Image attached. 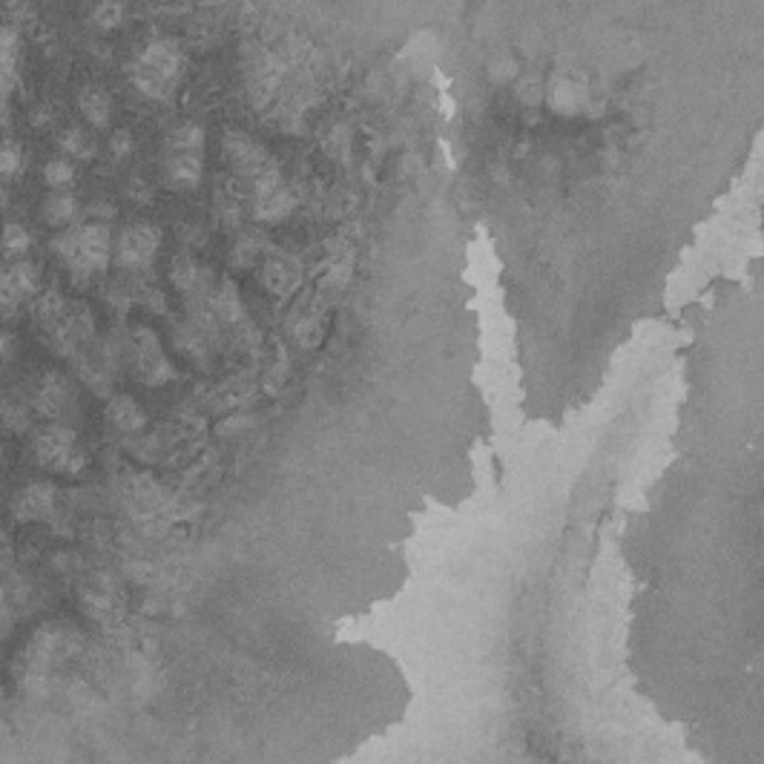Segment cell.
<instances>
[{
  "label": "cell",
  "mask_w": 764,
  "mask_h": 764,
  "mask_svg": "<svg viewBox=\"0 0 764 764\" xmlns=\"http://www.w3.org/2000/svg\"><path fill=\"white\" fill-rule=\"evenodd\" d=\"M448 171L497 262L526 423L564 429L764 135V0H437Z\"/></svg>",
  "instance_id": "cell-1"
},
{
  "label": "cell",
  "mask_w": 764,
  "mask_h": 764,
  "mask_svg": "<svg viewBox=\"0 0 764 764\" xmlns=\"http://www.w3.org/2000/svg\"><path fill=\"white\" fill-rule=\"evenodd\" d=\"M670 461L621 529L647 704L699 764H764V308L681 371Z\"/></svg>",
  "instance_id": "cell-2"
},
{
  "label": "cell",
  "mask_w": 764,
  "mask_h": 764,
  "mask_svg": "<svg viewBox=\"0 0 764 764\" xmlns=\"http://www.w3.org/2000/svg\"><path fill=\"white\" fill-rule=\"evenodd\" d=\"M185 72V55L182 47L171 38L147 43V50L138 55L133 66V84L142 95L153 101H173L176 86Z\"/></svg>",
  "instance_id": "cell-3"
},
{
  "label": "cell",
  "mask_w": 764,
  "mask_h": 764,
  "mask_svg": "<svg viewBox=\"0 0 764 764\" xmlns=\"http://www.w3.org/2000/svg\"><path fill=\"white\" fill-rule=\"evenodd\" d=\"M113 262V236L104 221L75 227V254L66 265L75 277H99Z\"/></svg>",
  "instance_id": "cell-4"
},
{
  "label": "cell",
  "mask_w": 764,
  "mask_h": 764,
  "mask_svg": "<svg viewBox=\"0 0 764 764\" xmlns=\"http://www.w3.org/2000/svg\"><path fill=\"white\" fill-rule=\"evenodd\" d=\"M158 230L149 225H133L115 241V259L121 270H144L158 250Z\"/></svg>",
  "instance_id": "cell-5"
},
{
  "label": "cell",
  "mask_w": 764,
  "mask_h": 764,
  "mask_svg": "<svg viewBox=\"0 0 764 764\" xmlns=\"http://www.w3.org/2000/svg\"><path fill=\"white\" fill-rule=\"evenodd\" d=\"M221 147H225V156L230 158V164H234L236 171L245 173V176H250V178H256L259 173L273 167L268 153H265V149L259 147L254 138H248L245 133H227L225 138H221Z\"/></svg>",
  "instance_id": "cell-6"
},
{
  "label": "cell",
  "mask_w": 764,
  "mask_h": 764,
  "mask_svg": "<svg viewBox=\"0 0 764 764\" xmlns=\"http://www.w3.org/2000/svg\"><path fill=\"white\" fill-rule=\"evenodd\" d=\"M262 285L273 297H293L299 290V285H302V265H299L293 256H277V259H270V262L265 265Z\"/></svg>",
  "instance_id": "cell-7"
},
{
  "label": "cell",
  "mask_w": 764,
  "mask_h": 764,
  "mask_svg": "<svg viewBox=\"0 0 764 764\" xmlns=\"http://www.w3.org/2000/svg\"><path fill=\"white\" fill-rule=\"evenodd\" d=\"M167 182L182 190H196L202 182V158L198 153H173L167 158Z\"/></svg>",
  "instance_id": "cell-8"
},
{
  "label": "cell",
  "mask_w": 764,
  "mask_h": 764,
  "mask_svg": "<svg viewBox=\"0 0 764 764\" xmlns=\"http://www.w3.org/2000/svg\"><path fill=\"white\" fill-rule=\"evenodd\" d=\"M79 110L84 113V118L90 121V127L106 130L110 127V118H113V101L110 95L101 93V90H84L79 95Z\"/></svg>",
  "instance_id": "cell-9"
},
{
  "label": "cell",
  "mask_w": 764,
  "mask_h": 764,
  "mask_svg": "<svg viewBox=\"0 0 764 764\" xmlns=\"http://www.w3.org/2000/svg\"><path fill=\"white\" fill-rule=\"evenodd\" d=\"M213 313L221 322H241L245 319V304H241L239 290L230 279H225L219 288L213 290Z\"/></svg>",
  "instance_id": "cell-10"
},
{
  "label": "cell",
  "mask_w": 764,
  "mask_h": 764,
  "mask_svg": "<svg viewBox=\"0 0 764 764\" xmlns=\"http://www.w3.org/2000/svg\"><path fill=\"white\" fill-rule=\"evenodd\" d=\"M75 213H79V202H75V196H72L70 190L52 193L41 207L43 221L52 227H66L72 219H75Z\"/></svg>",
  "instance_id": "cell-11"
},
{
  "label": "cell",
  "mask_w": 764,
  "mask_h": 764,
  "mask_svg": "<svg viewBox=\"0 0 764 764\" xmlns=\"http://www.w3.org/2000/svg\"><path fill=\"white\" fill-rule=\"evenodd\" d=\"M18 55H21V43H18V32L12 27H0V81L14 79V66H18Z\"/></svg>",
  "instance_id": "cell-12"
},
{
  "label": "cell",
  "mask_w": 764,
  "mask_h": 764,
  "mask_svg": "<svg viewBox=\"0 0 764 764\" xmlns=\"http://www.w3.org/2000/svg\"><path fill=\"white\" fill-rule=\"evenodd\" d=\"M167 144H171L173 153H202L205 130L196 127V124H182V127H176L167 135Z\"/></svg>",
  "instance_id": "cell-13"
},
{
  "label": "cell",
  "mask_w": 764,
  "mask_h": 764,
  "mask_svg": "<svg viewBox=\"0 0 764 764\" xmlns=\"http://www.w3.org/2000/svg\"><path fill=\"white\" fill-rule=\"evenodd\" d=\"M72 182H75V167H72V162H66V158H52V162H47V167H43V185L50 187L52 193L70 190Z\"/></svg>",
  "instance_id": "cell-14"
},
{
  "label": "cell",
  "mask_w": 764,
  "mask_h": 764,
  "mask_svg": "<svg viewBox=\"0 0 764 764\" xmlns=\"http://www.w3.org/2000/svg\"><path fill=\"white\" fill-rule=\"evenodd\" d=\"M61 149H64L70 158H93L95 156V144L93 138L79 127H70L61 138H58Z\"/></svg>",
  "instance_id": "cell-15"
},
{
  "label": "cell",
  "mask_w": 764,
  "mask_h": 764,
  "mask_svg": "<svg viewBox=\"0 0 764 764\" xmlns=\"http://www.w3.org/2000/svg\"><path fill=\"white\" fill-rule=\"evenodd\" d=\"M171 277H173V285H176L182 293H193V290L202 285V273H198V268L193 265L190 256H176Z\"/></svg>",
  "instance_id": "cell-16"
},
{
  "label": "cell",
  "mask_w": 764,
  "mask_h": 764,
  "mask_svg": "<svg viewBox=\"0 0 764 764\" xmlns=\"http://www.w3.org/2000/svg\"><path fill=\"white\" fill-rule=\"evenodd\" d=\"M0 245H3V254L12 256V259H21L32 248V236H29L27 227L7 225L3 227V236H0Z\"/></svg>",
  "instance_id": "cell-17"
},
{
  "label": "cell",
  "mask_w": 764,
  "mask_h": 764,
  "mask_svg": "<svg viewBox=\"0 0 764 764\" xmlns=\"http://www.w3.org/2000/svg\"><path fill=\"white\" fill-rule=\"evenodd\" d=\"M121 21H124V3L121 0H101L99 7H95L93 12V23L99 29H115L121 27Z\"/></svg>",
  "instance_id": "cell-18"
},
{
  "label": "cell",
  "mask_w": 764,
  "mask_h": 764,
  "mask_svg": "<svg viewBox=\"0 0 764 764\" xmlns=\"http://www.w3.org/2000/svg\"><path fill=\"white\" fill-rule=\"evenodd\" d=\"M259 248H262V236L259 234H241V239L236 241V250H234V265L236 268H250L256 259V254H259Z\"/></svg>",
  "instance_id": "cell-19"
},
{
  "label": "cell",
  "mask_w": 764,
  "mask_h": 764,
  "mask_svg": "<svg viewBox=\"0 0 764 764\" xmlns=\"http://www.w3.org/2000/svg\"><path fill=\"white\" fill-rule=\"evenodd\" d=\"M21 171V153L12 147V144H3L0 147V176H14Z\"/></svg>",
  "instance_id": "cell-20"
},
{
  "label": "cell",
  "mask_w": 764,
  "mask_h": 764,
  "mask_svg": "<svg viewBox=\"0 0 764 764\" xmlns=\"http://www.w3.org/2000/svg\"><path fill=\"white\" fill-rule=\"evenodd\" d=\"M110 149H113L115 158H127L130 153H133V149H135L133 135H130L127 130H115L113 138H110Z\"/></svg>",
  "instance_id": "cell-21"
}]
</instances>
